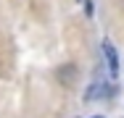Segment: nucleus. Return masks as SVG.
I'll return each mask as SVG.
<instances>
[{
	"label": "nucleus",
	"instance_id": "f03ea898",
	"mask_svg": "<svg viewBox=\"0 0 124 118\" xmlns=\"http://www.w3.org/2000/svg\"><path fill=\"white\" fill-rule=\"evenodd\" d=\"M108 94V87H106V81H93V87L85 92V100L87 102H93V100H98V97H106Z\"/></svg>",
	"mask_w": 124,
	"mask_h": 118
},
{
	"label": "nucleus",
	"instance_id": "f257e3e1",
	"mask_svg": "<svg viewBox=\"0 0 124 118\" xmlns=\"http://www.w3.org/2000/svg\"><path fill=\"white\" fill-rule=\"evenodd\" d=\"M103 58H106V63H108V73H111V79H116L119 76V55H116V47L114 42H108V39H103Z\"/></svg>",
	"mask_w": 124,
	"mask_h": 118
},
{
	"label": "nucleus",
	"instance_id": "7ed1b4c3",
	"mask_svg": "<svg viewBox=\"0 0 124 118\" xmlns=\"http://www.w3.org/2000/svg\"><path fill=\"white\" fill-rule=\"evenodd\" d=\"M90 118H100V116H90Z\"/></svg>",
	"mask_w": 124,
	"mask_h": 118
}]
</instances>
